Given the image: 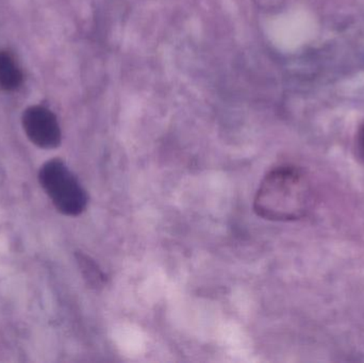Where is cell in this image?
<instances>
[{
  "instance_id": "3",
  "label": "cell",
  "mask_w": 364,
  "mask_h": 363,
  "mask_svg": "<svg viewBox=\"0 0 364 363\" xmlns=\"http://www.w3.org/2000/svg\"><path fill=\"white\" fill-rule=\"evenodd\" d=\"M21 121L26 136L40 148H57L61 143V129L57 117L45 107L26 109Z\"/></svg>"
},
{
  "instance_id": "1",
  "label": "cell",
  "mask_w": 364,
  "mask_h": 363,
  "mask_svg": "<svg viewBox=\"0 0 364 363\" xmlns=\"http://www.w3.org/2000/svg\"><path fill=\"white\" fill-rule=\"evenodd\" d=\"M314 205L311 180L301 168L282 166L267 173L254 200L258 217L274 222H292L307 217Z\"/></svg>"
},
{
  "instance_id": "6",
  "label": "cell",
  "mask_w": 364,
  "mask_h": 363,
  "mask_svg": "<svg viewBox=\"0 0 364 363\" xmlns=\"http://www.w3.org/2000/svg\"><path fill=\"white\" fill-rule=\"evenodd\" d=\"M357 149H358L359 155L364 160V123L359 128L358 134H357Z\"/></svg>"
},
{
  "instance_id": "4",
  "label": "cell",
  "mask_w": 364,
  "mask_h": 363,
  "mask_svg": "<svg viewBox=\"0 0 364 363\" xmlns=\"http://www.w3.org/2000/svg\"><path fill=\"white\" fill-rule=\"evenodd\" d=\"M23 72L12 55L0 51V89L15 91L23 83Z\"/></svg>"
},
{
  "instance_id": "2",
  "label": "cell",
  "mask_w": 364,
  "mask_h": 363,
  "mask_svg": "<svg viewBox=\"0 0 364 363\" xmlns=\"http://www.w3.org/2000/svg\"><path fill=\"white\" fill-rule=\"evenodd\" d=\"M38 181L58 211L77 217L87 208V194L77 177L60 159H51L41 166Z\"/></svg>"
},
{
  "instance_id": "5",
  "label": "cell",
  "mask_w": 364,
  "mask_h": 363,
  "mask_svg": "<svg viewBox=\"0 0 364 363\" xmlns=\"http://www.w3.org/2000/svg\"><path fill=\"white\" fill-rule=\"evenodd\" d=\"M77 261H78L79 268H80L81 273L83 277L87 279V283L91 286H100L102 283L104 276L102 273L100 272V269L97 268L93 260L83 254H77Z\"/></svg>"
}]
</instances>
